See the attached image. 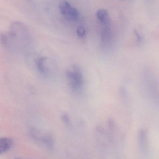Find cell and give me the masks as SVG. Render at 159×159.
<instances>
[{
  "instance_id": "cell-1",
  "label": "cell",
  "mask_w": 159,
  "mask_h": 159,
  "mask_svg": "<svg viewBox=\"0 0 159 159\" xmlns=\"http://www.w3.org/2000/svg\"><path fill=\"white\" fill-rule=\"evenodd\" d=\"M10 40L9 48H25L30 41V34L27 27L22 22L15 21L10 25L8 32Z\"/></svg>"
},
{
  "instance_id": "cell-2",
  "label": "cell",
  "mask_w": 159,
  "mask_h": 159,
  "mask_svg": "<svg viewBox=\"0 0 159 159\" xmlns=\"http://www.w3.org/2000/svg\"><path fill=\"white\" fill-rule=\"evenodd\" d=\"M66 77L71 90L78 92L84 86V78L81 70L77 65H73L66 72Z\"/></svg>"
},
{
  "instance_id": "cell-3",
  "label": "cell",
  "mask_w": 159,
  "mask_h": 159,
  "mask_svg": "<svg viewBox=\"0 0 159 159\" xmlns=\"http://www.w3.org/2000/svg\"><path fill=\"white\" fill-rule=\"evenodd\" d=\"M59 9L62 15H63L69 21H76L79 18V13L77 9L65 0L61 1L59 3Z\"/></svg>"
},
{
  "instance_id": "cell-4",
  "label": "cell",
  "mask_w": 159,
  "mask_h": 159,
  "mask_svg": "<svg viewBox=\"0 0 159 159\" xmlns=\"http://www.w3.org/2000/svg\"><path fill=\"white\" fill-rule=\"evenodd\" d=\"M52 65L51 61L47 57H40L35 61V66L37 71L44 76L51 75L52 73Z\"/></svg>"
},
{
  "instance_id": "cell-5",
  "label": "cell",
  "mask_w": 159,
  "mask_h": 159,
  "mask_svg": "<svg viewBox=\"0 0 159 159\" xmlns=\"http://www.w3.org/2000/svg\"><path fill=\"white\" fill-rule=\"evenodd\" d=\"M102 27L101 44L103 48L107 49L113 44L114 36L110 26Z\"/></svg>"
},
{
  "instance_id": "cell-6",
  "label": "cell",
  "mask_w": 159,
  "mask_h": 159,
  "mask_svg": "<svg viewBox=\"0 0 159 159\" xmlns=\"http://www.w3.org/2000/svg\"><path fill=\"white\" fill-rule=\"evenodd\" d=\"M96 16L102 26H109L111 25V20L107 10L103 8L99 9L96 12Z\"/></svg>"
},
{
  "instance_id": "cell-7",
  "label": "cell",
  "mask_w": 159,
  "mask_h": 159,
  "mask_svg": "<svg viewBox=\"0 0 159 159\" xmlns=\"http://www.w3.org/2000/svg\"><path fill=\"white\" fill-rule=\"evenodd\" d=\"M138 141L141 150L146 152L148 148V137L146 131L142 129L140 131L138 135Z\"/></svg>"
},
{
  "instance_id": "cell-8",
  "label": "cell",
  "mask_w": 159,
  "mask_h": 159,
  "mask_svg": "<svg viewBox=\"0 0 159 159\" xmlns=\"http://www.w3.org/2000/svg\"><path fill=\"white\" fill-rule=\"evenodd\" d=\"M12 145V141L11 139L7 138H2L0 140V152L4 153L8 151Z\"/></svg>"
},
{
  "instance_id": "cell-9",
  "label": "cell",
  "mask_w": 159,
  "mask_h": 159,
  "mask_svg": "<svg viewBox=\"0 0 159 159\" xmlns=\"http://www.w3.org/2000/svg\"><path fill=\"white\" fill-rule=\"evenodd\" d=\"M76 34L79 38L83 39L86 37L87 31L86 28L83 26H79L77 27L76 30Z\"/></svg>"
},
{
  "instance_id": "cell-10",
  "label": "cell",
  "mask_w": 159,
  "mask_h": 159,
  "mask_svg": "<svg viewBox=\"0 0 159 159\" xmlns=\"http://www.w3.org/2000/svg\"><path fill=\"white\" fill-rule=\"evenodd\" d=\"M61 118L63 121L66 125H68V126L70 125L71 120H70V117L68 116V115L66 114H63Z\"/></svg>"
},
{
  "instance_id": "cell-11",
  "label": "cell",
  "mask_w": 159,
  "mask_h": 159,
  "mask_svg": "<svg viewBox=\"0 0 159 159\" xmlns=\"http://www.w3.org/2000/svg\"><path fill=\"white\" fill-rule=\"evenodd\" d=\"M134 33H135V35L137 37V40L139 42H141L142 41V37L141 35H140V34L139 33L138 31L136 30H134Z\"/></svg>"
}]
</instances>
